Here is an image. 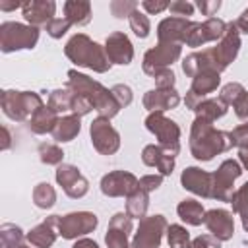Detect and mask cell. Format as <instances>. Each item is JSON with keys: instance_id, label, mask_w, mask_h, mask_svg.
Segmentation results:
<instances>
[{"instance_id": "obj_1", "label": "cell", "mask_w": 248, "mask_h": 248, "mask_svg": "<svg viewBox=\"0 0 248 248\" xmlns=\"http://www.w3.org/2000/svg\"><path fill=\"white\" fill-rule=\"evenodd\" d=\"M232 145L231 132L217 130L211 120L196 116L190 128V153L198 161H211L215 155L229 151Z\"/></svg>"}, {"instance_id": "obj_2", "label": "cell", "mask_w": 248, "mask_h": 248, "mask_svg": "<svg viewBox=\"0 0 248 248\" xmlns=\"http://www.w3.org/2000/svg\"><path fill=\"white\" fill-rule=\"evenodd\" d=\"M66 87H70L74 93L85 97L89 101V105L99 112V116L103 118H112L120 112V103L116 101V97L112 95V89H107L103 83H99L97 79L78 72V70H68V83Z\"/></svg>"}, {"instance_id": "obj_3", "label": "cell", "mask_w": 248, "mask_h": 248, "mask_svg": "<svg viewBox=\"0 0 248 248\" xmlns=\"http://www.w3.org/2000/svg\"><path fill=\"white\" fill-rule=\"evenodd\" d=\"M64 54L76 66L89 68L97 74H105L110 70V60L107 58L105 46L89 39L85 33H76L64 46Z\"/></svg>"}, {"instance_id": "obj_4", "label": "cell", "mask_w": 248, "mask_h": 248, "mask_svg": "<svg viewBox=\"0 0 248 248\" xmlns=\"http://www.w3.org/2000/svg\"><path fill=\"white\" fill-rule=\"evenodd\" d=\"M2 112L16 122H29L31 116L45 107L43 99L35 91H16V89H4L0 95Z\"/></svg>"}, {"instance_id": "obj_5", "label": "cell", "mask_w": 248, "mask_h": 248, "mask_svg": "<svg viewBox=\"0 0 248 248\" xmlns=\"http://www.w3.org/2000/svg\"><path fill=\"white\" fill-rule=\"evenodd\" d=\"M39 41V27L19 21H4L0 25V50L16 52L23 48H33Z\"/></svg>"}, {"instance_id": "obj_6", "label": "cell", "mask_w": 248, "mask_h": 248, "mask_svg": "<svg viewBox=\"0 0 248 248\" xmlns=\"http://www.w3.org/2000/svg\"><path fill=\"white\" fill-rule=\"evenodd\" d=\"M145 128L155 134L159 145L167 149L172 157L180 153V126L174 120L167 118L163 112H149L145 118Z\"/></svg>"}, {"instance_id": "obj_7", "label": "cell", "mask_w": 248, "mask_h": 248, "mask_svg": "<svg viewBox=\"0 0 248 248\" xmlns=\"http://www.w3.org/2000/svg\"><path fill=\"white\" fill-rule=\"evenodd\" d=\"M242 174V165L234 159H225L215 172H211V198L217 202L231 203L234 194V180Z\"/></svg>"}, {"instance_id": "obj_8", "label": "cell", "mask_w": 248, "mask_h": 248, "mask_svg": "<svg viewBox=\"0 0 248 248\" xmlns=\"http://www.w3.org/2000/svg\"><path fill=\"white\" fill-rule=\"evenodd\" d=\"M227 31V23L219 17H207L205 21H190L186 33H184V43L186 46H203L205 43L211 41H221Z\"/></svg>"}, {"instance_id": "obj_9", "label": "cell", "mask_w": 248, "mask_h": 248, "mask_svg": "<svg viewBox=\"0 0 248 248\" xmlns=\"http://www.w3.org/2000/svg\"><path fill=\"white\" fill-rule=\"evenodd\" d=\"M167 229H169V223L165 215H149L140 219V225L136 229L130 248H159Z\"/></svg>"}, {"instance_id": "obj_10", "label": "cell", "mask_w": 248, "mask_h": 248, "mask_svg": "<svg viewBox=\"0 0 248 248\" xmlns=\"http://www.w3.org/2000/svg\"><path fill=\"white\" fill-rule=\"evenodd\" d=\"M46 105L58 112V114H78V116H85L93 110V107L89 105V101L78 93H74L70 87H62V89H54L48 95Z\"/></svg>"}, {"instance_id": "obj_11", "label": "cell", "mask_w": 248, "mask_h": 248, "mask_svg": "<svg viewBox=\"0 0 248 248\" xmlns=\"http://www.w3.org/2000/svg\"><path fill=\"white\" fill-rule=\"evenodd\" d=\"M99 225V219L91 211H72L60 217L58 221V234L66 240H74L93 232Z\"/></svg>"}, {"instance_id": "obj_12", "label": "cell", "mask_w": 248, "mask_h": 248, "mask_svg": "<svg viewBox=\"0 0 248 248\" xmlns=\"http://www.w3.org/2000/svg\"><path fill=\"white\" fill-rule=\"evenodd\" d=\"M182 54V45H172V43H157V46L149 48L143 54V72L147 76H155L157 72L170 68Z\"/></svg>"}, {"instance_id": "obj_13", "label": "cell", "mask_w": 248, "mask_h": 248, "mask_svg": "<svg viewBox=\"0 0 248 248\" xmlns=\"http://www.w3.org/2000/svg\"><path fill=\"white\" fill-rule=\"evenodd\" d=\"M89 134H91V143L97 153L114 155L120 149V134L112 128L108 118L97 116L89 126Z\"/></svg>"}, {"instance_id": "obj_14", "label": "cell", "mask_w": 248, "mask_h": 248, "mask_svg": "<svg viewBox=\"0 0 248 248\" xmlns=\"http://www.w3.org/2000/svg\"><path fill=\"white\" fill-rule=\"evenodd\" d=\"M140 188V180L128 170H112L101 178V192L108 198H128Z\"/></svg>"}, {"instance_id": "obj_15", "label": "cell", "mask_w": 248, "mask_h": 248, "mask_svg": "<svg viewBox=\"0 0 248 248\" xmlns=\"http://www.w3.org/2000/svg\"><path fill=\"white\" fill-rule=\"evenodd\" d=\"M221 83V74L219 72H202L192 79L190 89L186 91L184 97V105L186 108L194 110L198 107V103H202L209 93H213Z\"/></svg>"}, {"instance_id": "obj_16", "label": "cell", "mask_w": 248, "mask_h": 248, "mask_svg": "<svg viewBox=\"0 0 248 248\" xmlns=\"http://www.w3.org/2000/svg\"><path fill=\"white\" fill-rule=\"evenodd\" d=\"M54 176H56V182H58V184L62 186V190L66 192V196H70V198H74V200L83 198V196L87 194V190H89L87 178H85V176L79 172V169L74 167V165H68V163L58 165Z\"/></svg>"}, {"instance_id": "obj_17", "label": "cell", "mask_w": 248, "mask_h": 248, "mask_svg": "<svg viewBox=\"0 0 248 248\" xmlns=\"http://www.w3.org/2000/svg\"><path fill=\"white\" fill-rule=\"evenodd\" d=\"M105 52H107V58L110 60V64L128 66L134 60L132 41L122 31H114V33H110L107 37V41H105Z\"/></svg>"}, {"instance_id": "obj_18", "label": "cell", "mask_w": 248, "mask_h": 248, "mask_svg": "<svg viewBox=\"0 0 248 248\" xmlns=\"http://www.w3.org/2000/svg\"><path fill=\"white\" fill-rule=\"evenodd\" d=\"M211 48H213V52H215L221 68L227 70L229 64L236 58V54L240 50V31H238V27H236L234 21H229L227 23V31H225L223 39L215 46H211Z\"/></svg>"}, {"instance_id": "obj_19", "label": "cell", "mask_w": 248, "mask_h": 248, "mask_svg": "<svg viewBox=\"0 0 248 248\" xmlns=\"http://www.w3.org/2000/svg\"><path fill=\"white\" fill-rule=\"evenodd\" d=\"M182 72L188 78H196L202 72H223L213 48H203L202 52H192L182 60Z\"/></svg>"}, {"instance_id": "obj_20", "label": "cell", "mask_w": 248, "mask_h": 248, "mask_svg": "<svg viewBox=\"0 0 248 248\" xmlns=\"http://www.w3.org/2000/svg\"><path fill=\"white\" fill-rule=\"evenodd\" d=\"M203 225L207 227V231L221 242L225 240H231L232 234H234V219H232V213L227 211V209H209L205 211V217H203Z\"/></svg>"}, {"instance_id": "obj_21", "label": "cell", "mask_w": 248, "mask_h": 248, "mask_svg": "<svg viewBox=\"0 0 248 248\" xmlns=\"http://www.w3.org/2000/svg\"><path fill=\"white\" fill-rule=\"evenodd\" d=\"M23 17L33 27H46L56 14V2L54 0H29L21 6Z\"/></svg>"}, {"instance_id": "obj_22", "label": "cell", "mask_w": 248, "mask_h": 248, "mask_svg": "<svg viewBox=\"0 0 248 248\" xmlns=\"http://www.w3.org/2000/svg\"><path fill=\"white\" fill-rule=\"evenodd\" d=\"M132 232V217L128 213H114L108 221V229L105 234L107 248H130L128 234Z\"/></svg>"}, {"instance_id": "obj_23", "label": "cell", "mask_w": 248, "mask_h": 248, "mask_svg": "<svg viewBox=\"0 0 248 248\" xmlns=\"http://www.w3.org/2000/svg\"><path fill=\"white\" fill-rule=\"evenodd\" d=\"M211 180H213L211 172L200 167H186L180 174L182 188L202 198H211Z\"/></svg>"}, {"instance_id": "obj_24", "label": "cell", "mask_w": 248, "mask_h": 248, "mask_svg": "<svg viewBox=\"0 0 248 248\" xmlns=\"http://www.w3.org/2000/svg\"><path fill=\"white\" fill-rule=\"evenodd\" d=\"M58 221H60V215H48L43 223L33 227L25 234L29 246H33V248H50L54 244L56 236H58Z\"/></svg>"}, {"instance_id": "obj_25", "label": "cell", "mask_w": 248, "mask_h": 248, "mask_svg": "<svg viewBox=\"0 0 248 248\" xmlns=\"http://www.w3.org/2000/svg\"><path fill=\"white\" fill-rule=\"evenodd\" d=\"M180 103V95L178 91L172 87V89H149L145 95H143V107L149 110V112H165L169 108H174L176 105Z\"/></svg>"}, {"instance_id": "obj_26", "label": "cell", "mask_w": 248, "mask_h": 248, "mask_svg": "<svg viewBox=\"0 0 248 248\" xmlns=\"http://www.w3.org/2000/svg\"><path fill=\"white\" fill-rule=\"evenodd\" d=\"M141 161L147 167H155L159 170V174H163V176H169L174 170V157L167 149H163L159 143L145 145L141 151Z\"/></svg>"}, {"instance_id": "obj_27", "label": "cell", "mask_w": 248, "mask_h": 248, "mask_svg": "<svg viewBox=\"0 0 248 248\" xmlns=\"http://www.w3.org/2000/svg\"><path fill=\"white\" fill-rule=\"evenodd\" d=\"M190 25V19L184 17H165L157 25V39L159 43H172V45H182L184 43V33Z\"/></svg>"}, {"instance_id": "obj_28", "label": "cell", "mask_w": 248, "mask_h": 248, "mask_svg": "<svg viewBox=\"0 0 248 248\" xmlns=\"http://www.w3.org/2000/svg\"><path fill=\"white\" fill-rule=\"evenodd\" d=\"M58 120H60V114L54 112L48 105H45V107H41V108L31 116V120H29L27 124H29V130H31L33 134L43 136V134H52V130L56 128Z\"/></svg>"}, {"instance_id": "obj_29", "label": "cell", "mask_w": 248, "mask_h": 248, "mask_svg": "<svg viewBox=\"0 0 248 248\" xmlns=\"http://www.w3.org/2000/svg\"><path fill=\"white\" fill-rule=\"evenodd\" d=\"M79 118L81 116H78V114H64V116H60L56 128L52 130V138L58 143L72 141L79 134V130H81V120Z\"/></svg>"}, {"instance_id": "obj_30", "label": "cell", "mask_w": 248, "mask_h": 248, "mask_svg": "<svg viewBox=\"0 0 248 248\" xmlns=\"http://www.w3.org/2000/svg\"><path fill=\"white\" fill-rule=\"evenodd\" d=\"M64 17L72 25H87L91 21V2H87V0L64 2Z\"/></svg>"}, {"instance_id": "obj_31", "label": "cell", "mask_w": 248, "mask_h": 248, "mask_svg": "<svg viewBox=\"0 0 248 248\" xmlns=\"http://www.w3.org/2000/svg\"><path fill=\"white\" fill-rule=\"evenodd\" d=\"M176 213L178 217L192 225V227H198L203 223V217H205V209L203 205L198 202V200H182L178 205H176Z\"/></svg>"}, {"instance_id": "obj_32", "label": "cell", "mask_w": 248, "mask_h": 248, "mask_svg": "<svg viewBox=\"0 0 248 248\" xmlns=\"http://www.w3.org/2000/svg\"><path fill=\"white\" fill-rule=\"evenodd\" d=\"M147 207H149V192L138 188L134 194L126 198V213L132 219H143L147 217Z\"/></svg>"}, {"instance_id": "obj_33", "label": "cell", "mask_w": 248, "mask_h": 248, "mask_svg": "<svg viewBox=\"0 0 248 248\" xmlns=\"http://www.w3.org/2000/svg\"><path fill=\"white\" fill-rule=\"evenodd\" d=\"M194 112H196V116L207 118V120L213 122V120H217V118L227 114V105L221 103V99H203L202 103H198Z\"/></svg>"}, {"instance_id": "obj_34", "label": "cell", "mask_w": 248, "mask_h": 248, "mask_svg": "<svg viewBox=\"0 0 248 248\" xmlns=\"http://www.w3.org/2000/svg\"><path fill=\"white\" fill-rule=\"evenodd\" d=\"M231 205H232V211L240 215L242 229L248 231V182H244L238 190H234Z\"/></svg>"}, {"instance_id": "obj_35", "label": "cell", "mask_w": 248, "mask_h": 248, "mask_svg": "<svg viewBox=\"0 0 248 248\" xmlns=\"http://www.w3.org/2000/svg\"><path fill=\"white\" fill-rule=\"evenodd\" d=\"M33 203L41 209H50L56 203V190L48 182H39L33 188Z\"/></svg>"}, {"instance_id": "obj_36", "label": "cell", "mask_w": 248, "mask_h": 248, "mask_svg": "<svg viewBox=\"0 0 248 248\" xmlns=\"http://www.w3.org/2000/svg\"><path fill=\"white\" fill-rule=\"evenodd\" d=\"M23 231L14 223H4L0 227V244L2 248H19L23 244Z\"/></svg>"}, {"instance_id": "obj_37", "label": "cell", "mask_w": 248, "mask_h": 248, "mask_svg": "<svg viewBox=\"0 0 248 248\" xmlns=\"http://www.w3.org/2000/svg\"><path fill=\"white\" fill-rule=\"evenodd\" d=\"M167 242H169V248H188L190 246V232L182 225H169Z\"/></svg>"}, {"instance_id": "obj_38", "label": "cell", "mask_w": 248, "mask_h": 248, "mask_svg": "<svg viewBox=\"0 0 248 248\" xmlns=\"http://www.w3.org/2000/svg\"><path fill=\"white\" fill-rule=\"evenodd\" d=\"M39 159L45 163V165H62V159H64V151L60 145L56 143H41L39 145Z\"/></svg>"}, {"instance_id": "obj_39", "label": "cell", "mask_w": 248, "mask_h": 248, "mask_svg": "<svg viewBox=\"0 0 248 248\" xmlns=\"http://www.w3.org/2000/svg\"><path fill=\"white\" fill-rule=\"evenodd\" d=\"M244 93H246V89H244L242 83H238V81H231V83H227V85L221 87L219 99H221V103H225L227 107H234V105L240 101V97H242Z\"/></svg>"}, {"instance_id": "obj_40", "label": "cell", "mask_w": 248, "mask_h": 248, "mask_svg": "<svg viewBox=\"0 0 248 248\" xmlns=\"http://www.w3.org/2000/svg\"><path fill=\"white\" fill-rule=\"evenodd\" d=\"M128 21H130V29H132L140 39H145V37L149 35V31H151L149 17H147L145 14H141L140 10H136V12L128 17Z\"/></svg>"}, {"instance_id": "obj_41", "label": "cell", "mask_w": 248, "mask_h": 248, "mask_svg": "<svg viewBox=\"0 0 248 248\" xmlns=\"http://www.w3.org/2000/svg\"><path fill=\"white\" fill-rule=\"evenodd\" d=\"M138 8H140V4L134 2V0H112V2H110V12H112V16L118 17V19L130 17Z\"/></svg>"}, {"instance_id": "obj_42", "label": "cell", "mask_w": 248, "mask_h": 248, "mask_svg": "<svg viewBox=\"0 0 248 248\" xmlns=\"http://www.w3.org/2000/svg\"><path fill=\"white\" fill-rule=\"evenodd\" d=\"M70 21L66 19V17H54L45 29H46V33L52 37V39H60L62 35H66V31L70 29Z\"/></svg>"}, {"instance_id": "obj_43", "label": "cell", "mask_w": 248, "mask_h": 248, "mask_svg": "<svg viewBox=\"0 0 248 248\" xmlns=\"http://www.w3.org/2000/svg\"><path fill=\"white\" fill-rule=\"evenodd\" d=\"M169 12L174 16V17H184L188 19V16L194 14V4L186 2V0H174L169 4Z\"/></svg>"}, {"instance_id": "obj_44", "label": "cell", "mask_w": 248, "mask_h": 248, "mask_svg": "<svg viewBox=\"0 0 248 248\" xmlns=\"http://www.w3.org/2000/svg\"><path fill=\"white\" fill-rule=\"evenodd\" d=\"M153 79H155V85H157L159 89H172V87H174V81H176L174 72H172L170 68H165V70L157 72V74L153 76Z\"/></svg>"}, {"instance_id": "obj_45", "label": "cell", "mask_w": 248, "mask_h": 248, "mask_svg": "<svg viewBox=\"0 0 248 248\" xmlns=\"http://www.w3.org/2000/svg\"><path fill=\"white\" fill-rule=\"evenodd\" d=\"M112 95L116 97V101L120 103V107H122V108H124V107H128V105L132 103V99H134L132 89H130L128 85H124V83H116V85L112 87Z\"/></svg>"}, {"instance_id": "obj_46", "label": "cell", "mask_w": 248, "mask_h": 248, "mask_svg": "<svg viewBox=\"0 0 248 248\" xmlns=\"http://www.w3.org/2000/svg\"><path fill=\"white\" fill-rule=\"evenodd\" d=\"M188 248H221V240H217L213 234H200L190 242Z\"/></svg>"}, {"instance_id": "obj_47", "label": "cell", "mask_w": 248, "mask_h": 248, "mask_svg": "<svg viewBox=\"0 0 248 248\" xmlns=\"http://www.w3.org/2000/svg\"><path fill=\"white\" fill-rule=\"evenodd\" d=\"M231 138H232V145L234 147H246L248 145V122L246 124H240L236 126L232 132H231Z\"/></svg>"}, {"instance_id": "obj_48", "label": "cell", "mask_w": 248, "mask_h": 248, "mask_svg": "<svg viewBox=\"0 0 248 248\" xmlns=\"http://www.w3.org/2000/svg\"><path fill=\"white\" fill-rule=\"evenodd\" d=\"M163 174H145V176H141L140 178V188L141 190H145V192H153V190H157L161 184H163Z\"/></svg>"}, {"instance_id": "obj_49", "label": "cell", "mask_w": 248, "mask_h": 248, "mask_svg": "<svg viewBox=\"0 0 248 248\" xmlns=\"http://www.w3.org/2000/svg\"><path fill=\"white\" fill-rule=\"evenodd\" d=\"M196 8L202 12V16L213 17L217 14V10L221 8V0H198L196 2Z\"/></svg>"}, {"instance_id": "obj_50", "label": "cell", "mask_w": 248, "mask_h": 248, "mask_svg": "<svg viewBox=\"0 0 248 248\" xmlns=\"http://www.w3.org/2000/svg\"><path fill=\"white\" fill-rule=\"evenodd\" d=\"M169 4L170 2H163V0H143L141 2V8L147 14H161V12L169 10Z\"/></svg>"}, {"instance_id": "obj_51", "label": "cell", "mask_w": 248, "mask_h": 248, "mask_svg": "<svg viewBox=\"0 0 248 248\" xmlns=\"http://www.w3.org/2000/svg\"><path fill=\"white\" fill-rule=\"evenodd\" d=\"M232 108H234V114H236L240 120H248V91L240 97V101H238Z\"/></svg>"}, {"instance_id": "obj_52", "label": "cell", "mask_w": 248, "mask_h": 248, "mask_svg": "<svg viewBox=\"0 0 248 248\" xmlns=\"http://www.w3.org/2000/svg\"><path fill=\"white\" fill-rule=\"evenodd\" d=\"M234 23H236V27H238V31H240V33L248 35V8L242 12V16H240Z\"/></svg>"}, {"instance_id": "obj_53", "label": "cell", "mask_w": 248, "mask_h": 248, "mask_svg": "<svg viewBox=\"0 0 248 248\" xmlns=\"http://www.w3.org/2000/svg\"><path fill=\"white\" fill-rule=\"evenodd\" d=\"M72 248H99V244L91 238H78Z\"/></svg>"}, {"instance_id": "obj_54", "label": "cell", "mask_w": 248, "mask_h": 248, "mask_svg": "<svg viewBox=\"0 0 248 248\" xmlns=\"http://www.w3.org/2000/svg\"><path fill=\"white\" fill-rule=\"evenodd\" d=\"M2 134H4V138H2V149L6 151V149H10V145H12V136H10V130L6 128V126H2Z\"/></svg>"}, {"instance_id": "obj_55", "label": "cell", "mask_w": 248, "mask_h": 248, "mask_svg": "<svg viewBox=\"0 0 248 248\" xmlns=\"http://www.w3.org/2000/svg\"><path fill=\"white\" fill-rule=\"evenodd\" d=\"M238 161H240V165H242L244 169H248V145L238 149Z\"/></svg>"}, {"instance_id": "obj_56", "label": "cell", "mask_w": 248, "mask_h": 248, "mask_svg": "<svg viewBox=\"0 0 248 248\" xmlns=\"http://www.w3.org/2000/svg\"><path fill=\"white\" fill-rule=\"evenodd\" d=\"M19 6H23V4H19V2H0V10H4V12H12Z\"/></svg>"}, {"instance_id": "obj_57", "label": "cell", "mask_w": 248, "mask_h": 248, "mask_svg": "<svg viewBox=\"0 0 248 248\" xmlns=\"http://www.w3.org/2000/svg\"><path fill=\"white\" fill-rule=\"evenodd\" d=\"M19 248H33V246H27V244H21Z\"/></svg>"}]
</instances>
